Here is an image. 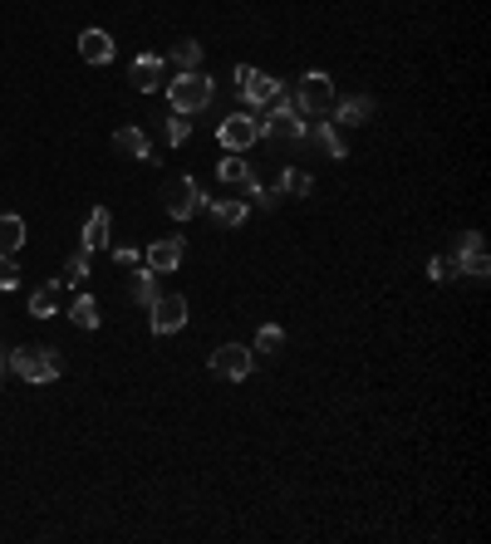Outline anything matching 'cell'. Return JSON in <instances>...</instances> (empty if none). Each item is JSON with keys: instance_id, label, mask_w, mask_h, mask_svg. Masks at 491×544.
<instances>
[{"instance_id": "obj_1", "label": "cell", "mask_w": 491, "mask_h": 544, "mask_svg": "<svg viewBox=\"0 0 491 544\" xmlns=\"http://www.w3.org/2000/svg\"><path fill=\"white\" fill-rule=\"evenodd\" d=\"M211 93H217V83H211L201 69H182V74L167 79V99H172V113H201V108L211 103Z\"/></svg>"}, {"instance_id": "obj_2", "label": "cell", "mask_w": 491, "mask_h": 544, "mask_svg": "<svg viewBox=\"0 0 491 544\" xmlns=\"http://www.w3.org/2000/svg\"><path fill=\"white\" fill-rule=\"evenodd\" d=\"M10 368H15L25 383H59L64 378V358H59V348H50V344L15 348V354H10Z\"/></svg>"}, {"instance_id": "obj_3", "label": "cell", "mask_w": 491, "mask_h": 544, "mask_svg": "<svg viewBox=\"0 0 491 544\" xmlns=\"http://www.w3.org/2000/svg\"><path fill=\"white\" fill-rule=\"evenodd\" d=\"M295 108H300L305 118L329 113V108H334V79L325 74V69H309V74L295 83Z\"/></svg>"}, {"instance_id": "obj_4", "label": "cell", "mask_w": 491, "mask_h": 544, "mask_svg": "<svg viewBox=\"0 0 491 544\" xmlns=\"http://www.w3.org/2000/svg\"><path fill=\"white\" fill-rule=\"evenodd\" d=\"M452 270H457V275H472V280H486V275H491L482 231H462V236H457V246H452Z\"/></svg>"}, {"instance_id": "obj_5", "label": "cell", "mask_w": 491, "mask_h": 544, "mask_svg": "<svg viewBox=\"0 0 491 544\" xmlns=\"http://www.w3.org/2000/svg\"><path fill=\"white\" fill-rule=\"evenodd\" d=\"M201 207H207V197H201V187L191 177H172L162 191V211L172 216V221H191Z\"/></svg>"}, {"instance_id": "obj_6", "label": "cell", "mask_w": 491, "mask_h": 544, "mask_svg": "<svg viewBox=\"0 0 491 544\" xmlns=\"http://www.w3.org/2000/svg\"><path fill=\"white\" fill-rule=\"evenodd\" d=\"M260 138H266V132H260V118H250V113H226L217 123V142L226 152H246V148H256Z\"/></svg>"}, {"instance_id": "obj_7", "label": "cell", "mask_w": 491, "mask_h": 544, "mask_svg": "<svg viewBox=\"0 0 491 544\" xmlns=\"http://www.w3.org/2000/svg\"><path fill=\"white\" fill-rule=\"evenodd\" d=\"M187 324V295H158L148 305V329L152 334H177Z\"/></svg>"}, {"instance_id": "obj_8", "label": "cell", "mask_w": 491, "mask_h": 544, "mask_svg": "<svg viewBox=\"0 0 491 544\" xmlns=\"http://www.w3.org/2000/svg\"><path fill=\"white\" fill-rule=\"evenodd\" d=\"M260 132H266V138H305V113L295 103L275 99L270 113L260 118Z\"/></svg>"}, {"instance_id": "obj_9", "label": "cell", "mask_w": 491, "mask_h": 544, "mask_svg": "<svg viewBox=\"0 0 491 544\" xmlns=\"http://www.w3.org/2000/svg\"><path fill=\"white\" fill-rule=\"evenodd\" d=\"M236 83H241V93H246V103H256V108H270L275 99H285V89H280V79H270V74H260V69H250V64H241V69H236Z\"/></svg>"}, {"instance_id": "obj_10", "label": "cell", "mask_w": 491, "mask_h": 544, "mask_svg": "<svg viewBox=\"0 0 491 544\" xmlns=\"http://www.w3.org/2000/svg\"><path fill=\"white\" fill-rule=\"evenodd\" d=\"M250 368H256V354L241 348V344H221L217 354H211V373H217V378L241 383V378H250Z\"/></svg>"}, {"instance_id": "obj_11", "label": "cell", "mask_w": 491, "mask_h": 544, "mask_svg": "<svg viewBox=\"0 0 491 544\" xmlns=\"http://www.w3.org/2000/svg\"><path fill=\"white\" fill-rule=\"evenodd\" d=\"M128 83H133L138 93H158V89H167V59H158V54H138L133 69H128Z\"/></svg>"}, {"instance_id": "obj_12", "label": "cell", "mask_w": 491, "mask_h": 544, "mask_svg": "<svg viewBox=\"0 0 491 544\" xmlns=\"http://www.w3.org/2000/svg\"><path fill=\"white\" fill-rule=\"evenodd\" d=\"M374 93H349V99H334V123H344V128H358V123H368L374 118Z\"/></svg>"}, {"instance_id": "obj_13", "label": "cell", "mask_w": 491, "mask_h": 544, "mask_svg": "<svg viewBox=\"0 0 491 544\" xmlns=\"http://www.w3.org/2000/svg\"><path fill=\"white\" fill-rule=\"evenodd\" d=\"M79 59L83 64H109L113 59V34L109 30H83L79 34Z\"/></svg>"}, {"instance_id": "obj_14", "label": "cell", "mask_w": 491, "mask_h": 544, "mask_svg": "<svg viewBox=\"0 0 491 544\" xmlns=\"http://www.w3.org/2000/svg\"><path fill=\"white\" fill-rule=\"evenodd\" d=\"M177 265H182V240H177V236H167V240H152V246H148V270H158V275H172Z\"/></svg>"}, {"instance_id": "obj_15", "label": "cell", "mask_w": 491, "mask_h": 544, "mask_svg": "<svg viewBox=\"0 0 491 544\" xmlns=\"http://www.w3.org/2000/svg\"><path fill=\"white\" fill-rule=\"evenodd\" d=\"M113 148L123 152V157H138V162H148V157H152L148 132H142V128H133V123H123V128L113 132Z\"/></svg>"}, {"instance_id": "obj_16", "label": "cell", "mask_w": 491, "mask_h": 544, "mask_svg": "<svg viewBox=\"0 0 491 544\" xmlns=\"http://www.w3.org/2000/svg\"><path fill=\"white\" fill-rule=\"evenodd\" d=\"M25 246V221L20 216H0V260H15Z\"/></svg>"}, {"instance_id": "obj_17", "label": "cell", "mask_w": 491, "mask_h": 544, "mask_svg": "<svg viewBox=\"0 0 491 544\" xmlns=\"http://www.w3.org/2000/svg\"><path fill=\"white\" fill-rule=\"evenodd\" d=\"M109 231H113V216H109V207H99L89 216V226H83V250H103L109 246Z\"/></svg>"}, {"instance_id": "obj_18", "label": "cell", "mask_w": 491, "mask_h": 544, "mask_svg": "<svg viewBox=\"0 0 491 544\" xmlns=\"http://www.w3.org/2000/svg\"><path fill=\"white\" fill-rule=\"evenodd\" d=\"M305 138H309V142H319V148H325L334 162H344V157H349V148H344V138L334 132V123H309V128H305Z\"/></svg>"}, {"instance_id": "obj_19", "label": "cell", "mask_w": 491, "mask_h": 544, "mask_svg": "<svg viewBox=\"0 0 491 544\" xmlns=\"http://www.w3.org/2000/svg\"><path fill=\"white\" fill-rule=\"evenodd\" d=\"M59 289H64L59 280H44L30 295V314H34V319H54V314H59Z\"/></svg>"}, {"instance_id": "obj_20", "label": "cell", "mask_w": 491, "mask_h": 544, "mask_svg": "<svg viewBox=\"0 0 491 544\" xmlns=\"http://www.w3.org/2000/svg\"><path fill=\"white\" fill-rule=\"evenodd\" d=\"M128 295H133L138 305H152V299H158V270H148V265H142V270H133V280H128Z\"/></svg>"}, {"instance_id": "obj_21", "label": "cell", "mask_w": 491, "mask_h": 544, "mask_svg": "<svg viewBox=\"0 0 491 544\" xmlns=\"http://www.w3.org/2000/svg\"><path fill=\"white\" fill-rule=\"evenodd\" d=\"M207 207H211V216H217L221 226H241L246 221V201H236V197H211Z\"/></svg>"}, {"instance_id": "obj_22", "label": "cell", "mask_w": 491, "mask_h": 544, "mask_svg": "<svg viewBox=\"0 0 491 544\" xmlns=\"http://www.w3.org/2000/svg\"><path fill=\"white\" fill-rule=\"evenodd\" d=\"M69 319H74V324H79V329H99V319H103V314H99V299H89V295H79V299H74V305H69Z\"/></svg>"}, {"instance_id": "obj_23", "label": "cell", "mask_w": 491, "mask_h": 544, "mask_svg": "<svg viewBox=\"0 0 491 544\" xmlns=\"http://www.w3.org/2000/svg\"><path fill=\"white\" fill-rule=\"evenodd\" d=\"M217 177L226 181V187H246V181H250L246 157H221V162H217Z\"/></svg>"}, {"instance_id": "obj_24", "label": "cell", "mask_w": 491, "mask_h": 544, "mask_svg": "<svg viewBox=\"0 0 491 544\" xmlns=\"http://www.w3.org/2000/svg\"><path fill=\"white\" fill-rule=\"evenodd\" d=\"M83 280H89V250H83V246H79V250H74V256H69V260H64V275H59V285H74V289H79Z\"/></svg>"}, {"instance_id": "obj_25", "label": "cell", "mask_w": 491, "mask_h": 544, "mask_svg": "<svg viewBox=\"0 0 491 544\" xmlns=\"http://www.w3.org/2000/svg\"><path fill=\"white\" fill-rule=\"evenodd\" d=\"M280 191H290V197H309V191H315V177H309L305 167H285Z\"/></svg>"}, {"instance_id": "obj_26", "label": "cell", "mask_w": 491, "mask_h": 544, "mask_svg": "<svg viewBox=\"0 0 491 544\" xmlns=\"http://www.w3.org/2000/svg\"><path fill=\"white\" fill-rule=\"evenodd\" d=\"M172 64H177V74H182V69H201V44L197 40H177L172 44Z\"/></svg>"}, {"instance_id": "obj_27", "label": "cell", "mask_w": 491, "mask_h": 544, "mask_svg": "<svg viewBox=\"0 0 491 544\" xmlns=\"http://www.w3.org/2000/svg\"><path fill=\"white\" fill-rule=\"evenodd\" d=\"M280 348H285V329H280V324H260L256 348H250V354H280Z\"/></svg>"}, {"instance_id": "obj_28", "label": "cell", "mask_w": 491, "mask_h": 544, "mask_svg": "<svg viewBox=\"0 0 491 544\" xmlns=\"http://www.w3.org/2000/svg\"><path fill=\"white\" fill-rule=\"evenodd\" d=\"M187 132H191V118H187V113H172V118H167V142H172V148H182Z\"/></svg>"}, {"instance_id": "obj_29", "label": "cell", "mask_w": 491, "mask_h": 544, "mask_svg": "<svg viewBox=\"0 0 491 544\" xmlns=\"http://www.w3.org/2000/svg\"><path fill=\"white\" fill-rule=\"evenodd\" d=\"M246 197H250V201H256V207H266V211H270V207H275V201H280V191H270V187H260V181H256V177H250V181H246Z\"/></svg>"}, {"instance_id": "obj_30", "label": "cell", "mask_w": 491, "mask_h": 544, "mask_svg": "<svg viewBox=\"0 0 491 544\" xmlns=\"http://www.w3.org/2000/svg\"><path fill=\"white\" fill-rule=\"evenodd\" d=\"M452 275H457V270H452V256H437L433 265H427V280H433V285H442V280H452Z\"/></svg>"}, {"instance_id": "obj_31", "label": "cell", "mask_w": 491, "mask_h": 544, "mask_svg": "<svg viewBox=\"0 0 491 544\" xmlns=\"http://www.w3.org/2000/svg\"><path fill=\"white\" fill-rule=\"evenodd\" d=\"M113 260H118V265H138V250H133V246H118Z\"/></svg>"}, {"instance_id": "obj_32", "label": "cell", "mask_w": 491, "mask_h": 544, "mask_svg": "<svg viewBox=\"0 0 491 544\" xmlns=\"http://www.w3.org/2000/svg\"><path fill=\"white\" fill-rule=\"evenodd\" d=\"M5 373H10V354L0 348V383H5Z\"/></svg>"}]
</instances>
